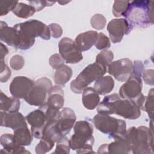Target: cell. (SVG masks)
Masks as SVG:
<instances>
[{"mask_svg":"<svg viewBox=\"0 0 154 154\" xmlns=\"http://www.w3.org/2000/svg\"><path fill=\"white\" fill-rule=\"evenodd\" d=\"M73 74L72 69L67 66L63 65L56 70L54 75V82L56 85L64 87L70 79Z\"/></svg>","mask_w":154,"mask_h":154,"instance_id":"obj_26","label":"cell"},{"mask_svg":"<svg viewBox=\"0 0 154 154\" xmlns=\"http://www.w3.org/2000/svg\"><path fill=\"white\" fill-rule=\"evenodd\" d=\"M114 87V81L110 76H103L97 79L94 84V89L99 94L105 95L110 93Z\"/></svg>","mask_w":154,"mask_h":154,"instance_id":"obj_24","label":"cell"},{"mask_svg":"<svg viewBox=\"0 0 154 154\" xmlns=\"http://www.w3.org/2000/svg\"><path fill=\"white\" fill-rule=\"evenodd\" d=\"M20 102L19 99L15 97H8L1 91L0 109L5 112H16L20 109Z\"/></svg>","mask_w":154,"mask_h":154,"instance_id":"obj_23","label":"cell"},{"mask_svg":"<svg viewBox=\"0 0 154 154\" xmlns=\"http://www.w3.org/2000/svg\"><path fill=\"white\" fill-rule=\"evenodd\" d=\"M51 35L54 38H59L63 34V29L61 26L57 23H51L49 26Z\"/></svg>","mask_w":154,"mask_h":154,"instance_id":"obj_41","label":"cell"},{"mask_svg":"<svg viewBox=\"0 0 154 154\" xmlns=\"http://www.w3.org/2000/svg\"><path fill=\"white\" fill-rule=\"evenodd\" d=\"M25 64V60L22 56L14 55L11 57L10 60V67L15 70H18L23 68Z\"/></svg>","mask_w":154,"mask_h":154,"instance_id":"obj_35","label":"cell"},{"mask_svg":"<svg viewBox=\"0 0 154 154\" xmlns=\"http://www.w3.org/2000/svg\"><path fill=\"white\" fill-rule=\"evenodd\" d=\"M126 140L134 154H153V133L150 128L132 126L127 130Z\"/></svg>","mask_w":154,"mask_h":154,"instance_id":"obj_5","label":"cell"},{"mask_svg":"<svg viewBox=\"0 0 154 154\" xmlns=\"http://www.w3.org/2000/svg\"><path fill=\"white\" fill-rule=\"evenodd\" d=\"M13 137L17 144L20 146H29L32 140V135L27 126L14 130Z\"/></svg>","mask_w":154,"mask_h":154,"instance_id":"obj_25","label":"cell"},{"mask_svg":"<svg viewBox=\"0 0 154 154\" xmlns=\"http://www.w3.org/2000/svg\"><path fill=\"white\" fill-rule=\"evenodd\" d=\"M13 27L17 31L20 38V50H26L31 48L35 43V37H40L46 40H49L51 37L49 26L37 20L17 23Z\"/></svg>","mask_w":154,"mask_h":154,"instance_id":"obj_3","label":"cell"},{"mask_svg":"<svg viewBox=\"0 0 154 154\" xmlns=\"http://www.w3.org/2000/svg\"><path fill=\"white\" fill-rule=\"evenodd\" d=\"M131 149L126 140H117L109 144H103L97 150L98 153H129Z\"/></svg>","mask_w":154,"mask_h":154,"instance_id":"obj_20","label":"cell"},{"mask_svg":"<svg viewBox=\"0 0 154 154\" xmlns=\"http://www.w3.org/2000/svg\"><path fill=\"white\" fill-rule=\"evenodd\" d=\"M132 29L133 28L125 18L113 19L107 25L109 38L113 43L120 42L123 36L128 35Z\"/></svg>","mask_w":154,"mask_h":154,"instance_id":"obj_12","label":"cell"},{"mask_svg":"<svg viewBox=\"0 0 154 154\" xmlns=\"http://www.w3.org/2000/svg\"><path fill=\"white\" fill-rule=\"evenodd\" d=\"M90 23L91 26L97 29L100 30L104 28L106 23V20L104 16L101 14H94L91 19Z\"/></svg>","mask_w":154,"mask_h":154,"instance_id":"obj_33","label":"cell"},{"mask_svg":"<svg viewBox=\"0 0 154 154\" xmlns=\"http://www.w3.org/2000/svg\"><path fill=\"white\" fill-rule=\"evenodd\" d=\"M0 39L8 45L20 49L21 42L17 31L3 21L0 22Z\"/></svg>","mask_w":154,"mask_h":154,"instance_id":"obj_16","label":"cell"},{"mask_svg":"<svg viewBox=\"0 0 154 154\" xmlns=\"http://www.w3.org/2000/svg\"><path fill=\"white\" fill-rule=\"evenodd\" d=\"M98 114L111 115L115 114L126 119L135 120L140 117L141 109L134 102L122 99L119 94L112 93L106 96L98 105Z\"/></svg>","mask_w":154,"mask_h":154,"instance_id":"obj_1","label":"cell"},{"mask_svg":"<svg viewBox=\"0 0 154 154\" xmlns=\"http://www.w3.org/2000/svg\"><path fill=\"white\" fill-rule=\"evenodd\" d=\"M122 16L125 17L132 28L149 27L153 24V2L147 0L129 1Z\"/></svg>","mask_w":154,"mask_h":154,"instance_id":"obj_2","label":"cell"},{"mask_svg":"<svg viewBox=\"0 0 154 154\" xmlns=\"http://www.w3.org/2000/svg\"><path fill=\"white\" fill-rule=\"evenodd\" d=\"M82 102L86 109L93 110L99 104L100 97L94 88L87 87L82 92Z\"/></svg>","mask_w":154,"mask_h":154,"instance_id":"obj_22","label":"cell"},{"mask_svg":"<svg viewBox=\"0 0 154 154\" xmlns=\"http://www.w3.org/2000/svg\"><path fill=\"white\" fill-rule=\"evenodd\" d=\"M70 149L68 138L66 136H63L57 142L56 148L53 153L67 154L70 152Z\"/></svg>","mask_w":154,"mask_h":154,"instance_id":"obj_32","label":"cell"},{"mask_svg":"<svg viewBox=\"0 0 154 154\" xmlns=\"http://www.w3.org/2000/svg\"><path fill=\"white\" fill-rule=\"evenodd\" d=\"M153 70L147 69L144 70L143 72V78L146 84L153 85Z\"/></svg>","mask_w":154,"mask_h":154,"instance_id":"obj_42","label":"cell"},{"mask_svg":"<svg viewBox=\"0 0 154 154\" xmlns=\"http://www.w3.org/2000/svg\"><path fill=\"white\" fill-rule=\"evenodd\" d=\"M52 86V82L48 78L42 77L38 79L25 97V100L31 105L40 106L46 102L48 91Z\"/></svg>","mask_w":154,"mask_h":154,"instance_id":"obj_9","label":"cell"},{"mask_svg":"<svg viewBox=\"0 0 154 154\" xmlns=\"http://www.w3.org/2000/svg\"><path fill=\"white\" fill-rule=\"evenodd\" d=\"M17 2V1L1 2L0 3V16L6 15L10 11H12Z\"/></svg>","mask_w":154,"mask_h":154,"instance_id":"obj_38","label":"cell"},{"mask_svg":"<svg viewBox=\"0 0 154 154\" xmlns=\"http://www.w3.org/2000/svg\"><path fill=\"white\" fill-rule=\"evenodd\" d=\"M34 82L26 76H16L10 84V92L13 97L18 99H25L33 87Z\"/></svg>","mask_w":154,"mask_h":154,"instance_id":"obj_15","label":"cell"},{"mask_svg":"<svg viewBox=\"0 0 154 154\" xmlns=\"http://www.w3.org/2000/svg\"><path fill=\"white\" fill-rule=\"evenodd\" d=\"M25 119L31 126V132L32 136L36 138L41 139L43 137L44 128L47 123L45 111L39 107L38 109L29 113Z\"/></svg>","mask_w":154,"mask_h":154,"instance_id":"obj_13","label":"cell"},{"mask_svg":"<svg viewBox=\"0 0 154 154\" xmlns=\"http://www.w3.org/2000/svg\"><path fill=\"white\" fill-rule=\"evenodd\" d=\"M132 67V61L125 58L112 61L107 66V71L116 80L120 82H125L131 75Z\"/></svg>","mask_w":154,"mask_h":154,"instance_id":"obj_11","label":"cell"},{"mask_svg":"<svg viewBox=\"0 0 154 154\" xmlns=\"http://www.w3.org/2000/svg\"><path fill=\"white\" fill-rule=\"evenodd\" d=\"M46 105L54 109L60 110L64 103V91L59 85L52 86L48 91Z\"/></svg>","mask_w":154,"mask_h":154,"instance_id":"obj_19","label":"cell"},{"mask_svg":"<svg viewBox=\"0 0 154 154\" xmlns=\"http://www.w3.org/2000/svg\"><path fill=\"white\" fill-rule=\"evenodd\" d=\"M12 12L18 17L22 19H27L32 16L35 12V9L32 5H28L22 2H17Z\"/></svg>","mask_w":154,"mask_h":154,"instance_id":"obj_27","label":"cell"},{"mask_svg":"<svg viewBox=\"0 0 154 154\" xmlns=\"http://www.w3.org/2000/svg\"><path fill=\"white\" fill-rule=\"evenodd\" d=\"M54 144L55 141L52 139L46 137H43L35 147V153L37 154L46 153L54 147Z\"/></svg>","mask_w":154,"mask_h":154,"instance_id":"obj_28","label":"cell"},{"mask_svg":"<svg viewBox=\"0 0 154 154\" xmlns=\"http://www.w3.org/2000/svg\"><path fill=\"white\" fill-rule=\"evenodd\" d=\"M114 54L109 50H103L96 57V63L107 67L113 60Z\"/></svg>","mask_w":154,"mask_h":154,"instance_id":"obj_29","label":"cell"},{"mask_svg":"<svg viewBox=\"0 0 154 154\" xmlns=\"http://www.w3.org/2000/svg\"><path fill=\"white\" fill-rule=\"evenodd\" d=\"M96 128L100 132L108 134L114 140H126V124L125 121L108 114H97L93 119Z\"/></svg>","mask_w":154,"mask_h":154,"instance_id":"obj_6","label":"cell"},{"mask_svg":"<svg viewBox=\"0 0 154 154\" xmlns=\"http://www.w3.org/2000/svg\"><path fill=\"white\" fill-rule=\"evenodd\" d=\"M8 53V50L6 46H5L2 43H1V51H0V58H4Z\"/></svg>","mask_w":154,"mask_h":154,"instance_id":"obj_43","label":"cell"},{"mask_svg":"<svg viewBox=\"0 0 154 154\" xmlns=\"http://www.w3.org/2000/svg\"><path fill=\"white\" fill-rule=\"evenodd\" d=\"M144 65L141 61H135L133 64L132 71L131 76H135L141 78L144 71Z\"/></svg>","mask_w":154,"mask_h":154,"instance_id":"obj_40","label":"cell"},{"mask_svg":"<svg viewBox=\"0 0 154 154\" xmlns=\"http://www.w3.org/2000/svg\"><path fill=\"white\" fill-rule=\"evenodd\" d=\"M29 3L31 5L34 7L36 11H39L43 10L45 7L48 6H52L55 3V1H29Z\"/></svg>","mask_w":154,"mask_h":154,"instance_id":"obj_39","label":"cell"},{"mask_svg":"<svg viewBox=\"0 0 154 154\" xmlns=\"http://www.w3.org/2000/svg\"><path fill=\"white\" fill-rule=\"evenodd\" d=\"M1 125L15 130L19 128L27 126V124L26 119L20 112L1 111Z\"/></svg>","mask_w":154,"mask_h":154,"instance_id":"obj_17","label":"cell"},{"mask_svg":"<svg viewBox=\"0 0 154 154\" xmlns=\"http://www.w3.org/2000/svg\"><path fill=\"white\" fill-rule=\"evenodd\" d=\"M59 52L64 60L68 64H76L80 62L83 56L78 50L75 41L69 37H64L58 43Z\"/></svg>","mask_w":154,"mask_h":154,"instance_id":"obj_10","label":"cell"},{"mask_svg":"<svg viewBox=\"0 0 154 154\" xmlns=\"http://www.w3.org/2000/svg\"><path fill=\"white\" fill-rule=\"evenodd\" d=\"M129 1H116L114 2L112 6V14L115 17L122 16L126 11Z\"/></svg>","mask_w":154,"mask_h":154,"instance_id":"obj_31","label":"cell"},{"mask_svg":"<svg viewBox=\"0 0 154 154\" xmlns=\"http://www.w3.org/2000/svg\"><path fill=\"white\" fill-rule=\"evenodd\" d=\"M153 88L149 90L148 95L146 97V100L143 107V110L145 111L149 115L151 120L153 118Z\"/></svg>","mask_w":154,"mask_h":154,"instance_id":"obj_30","label":"cell"},{"mask_svg":"<svg viewBox=\"0 0 154 154\" xmlns=\"http://www.w3.org/2000/svg\"><path fill=\"white\" fill-rule=\"evenodd\" d=\"M97 34L95 31H87L78 34L75 40L78 50L82 52L90 49L94 45Z\"/></svg>","mask_w":154,"mask_h":154,"instance_id":"obj_21","label":"cell"},{"mask_svg":"<svg viewBox=\"0 0 154 154\" xmlns=\"http://www.w3.org/2000/svg\"><path fill=\"white\" fill-rule=\"evenodd\" d=\"M64 60L60 54H55L51 55L49 59V63L50 66L54 69H58L63 65H64Z\"/></svg>","mask_w":154,"mask_h":154,"instance_id":"obj_37","label":"cell"},{"mask_svg":"<svg viewBox=\"0 0 154 154\" xmlns=\"http://www.w3.org/2000/svg\"><path fill=\"white\" fill-rule=\"evenodd\" d=\"M0 81L1 82H6L10 78L11 72L10 68L5 64L4 58H1V72Z\"/></svg>","mask_w":154,"mask_h":154,"instance_id":"obj_36","label":"cell"},{"mask_svg":"<svg viewBox=\"0 0 154 154\" xmlns=\"http://www.w3.org/2000/svg\"><path fill=\"white\" fill-rule=\"evenodd\" d=\"M1 144L3 147L1 152L5 153H19L26 154L31 153L30 152L26 150L23 146L19 145L14 140L13 135L11 134H2L0 138Z\"/></svg>","mask_w":154,"mask_h":154,"instance_id":"obj_18","label":"cell"},{"mask_svg":"<svg viewBox=\"0 0 154 154\" xmlns=\"http://www.w3.org/2000/svg\"><path fill=\"white\" fill-rule=\"evenodd\" d=\"M96 48L99 50H106L111 46L110 40L103 32H99L94 43Z\"/></svg>","mask_w":154,"mask_h":154,"instance_id":"obj_34","label":"cell"},{"mask_svg":"<svg viewBox=\"0 0 154 154\" xmlns=\"http://www.w3.org/2000/svg\"><path fill=\"white\" fill-rule=\"evenodd\" d=\"M143 82L141 78L138 76H130L119 89V96L122 99L132 100L140 109L143 107L146 97L141 93Z\"/></svg>","mask_w":154,"mask_h":154,"instance_id":"obj_8","label":"cell"},{"mask_svg":"<svg viewBox=\"0 0 154 154\" xmlns=\"http://www.w3.org/2000/svg\"><path fill=\"white\" fill-rule=\"evenodd\" d=\"M76 120L74 111L70 108H63L60 112L59 117L55 122L57 131L61 135L66 136L69 134Z\"/></svg>","mask_w":154,"mask_h":154,"instance_id":"obj_14","label":"cell"},{"mask_svg":"<svg viewBox=\"0 0 154 154\" xmlns=\"http://www.w3.org/2000/svg\"><path fill=\"white\" fill-rule=\"evenodd\" d=\"M73 130L74 134L69 140L70 149L76 150L77 153H94L92 125L87 120L78 121L74 125Z\"/></svg>","mask_w":154,"mask_h":154,"instance_id":"obj_4","label":"cell"},{"mask_svg":"<svg viewBox=\"0 0 154 154\" xmlns=\"http://www.w3.org/2000/svg\"><path fill=\"white\" fill-rule=\"evenodd\" d=\"M107 72V67L94 63L87 66L70 82L71 90L76 94H81L88 85L103 76Z\"/></svg>","mask_w":154,"mask_h":154,"instance_id":"obj_7","label":"cell"}]
</instances>
